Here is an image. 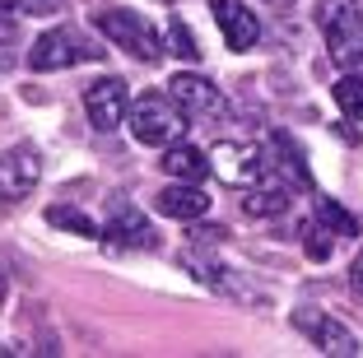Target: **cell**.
Returning a JSON list of instances; mask_svg holds the SVG:
<instances>
[{
  "instance_id": "obj_5",
  "label": "cell",
  "mask_w": 363,
  "mask_h": 358,
  "mask_svg": "<svg viewBox=\"0 0 363 358\" xmlns=\"http://www.w3.org/2000/svg\"><path fill=\"white\" fill-rule=\"evenodd\" d=\"M98 47L94 43H84L75 28H47L38 43H33V52H28V65L38 74H52V70H70V65H79V61H98Z\"/></svg>"
},
{
  "instance_id": "obj_6",
  "label": "cell",
  "mask_w": 363,
  "mask_h": 358,
  "mask_svg": "<svg viewBox=\"0 0 363 358\" xmlns=\"http://www.w3.org/2000/svg\"><path fill=\"white\" fill-rule=\"evenodd\" d=\"M294 321H298V330L321 349V354H335V358H359V354H363L359 335H354L345 321L317 312V307H298V312H294Z\"/></svg>"
},
{
  "instance_id": "obj_26",
  "label": "cell",
  "mask_w": 363,
  "mask_h": 358,
  "mask_svg": "<svg viewBox=\"0 0 363 358\" xmlns=\"http://www.w3.org/2000/svg\"><path fill=\"white\" fill-rule=\"evenodd\" d=\"M163 5H168V0H163Z\"/></svg>"
},
{
  "instance_id": "obj_4",
  "label": "cell",
  "mask_w": 363,
  "mask_h": 358,
  "mask_svg": "<svg viewBox=\"0 0 363 358\" xmlns=\"http://www.w3.org/2000/svg\"><path fill=\"white\" fill-rule=\"evenodd\" d=\"M210 172L224 186H257L270 172V149L247 145V140H219L210 149Z\"/></svg>"
},
{
  "instance_id": "obj_3",
  "label": "cell",
  "mask_w": 363,
  "mask_h": 358,
  "mask_svg": "<svg viewBox=\"0 0 363 358\" xmlns=\"http://www.w3.org/2000/svg\"><path fill=\"white\" fill-rule=\"evenodd\" d=\"M126 121H130L135 145H172V140H182V130H186V112L172 103V94L135 98L130 112H126Z\"/></svg>"
},
{
  "instance_id": "obj_18",
  "label": "cell",
  "mask_w": 363,
  "mask_h": 358,
  "mask_svg": "<svg viewBox=\"0 0 363 358\" xmlns=\"http://www.w3.org/2000/svg\"><path fill=\"white\" fill-rule=\"evenodd\" d=\"M47 223H52V228H70V233H79V237H98V223L89 219L84 210H75V205H52V210H47Z\"/></svg>"
},
{
  "instance_id": "obj_15",
  "label": "cell",
  "mask_w": 363,
  "mask_h": 358,
  "mask_svg": "<svg viewBox=\"0 0 363 358\" xmlns=\"http://www.w3.org/2000/svg\"><path fill=\"white\" fill-rule=\"evenodd\" d=\"M289 201H294V196H289V186H252L247 191V201H242V210L252 214V219H275V214H284L289 210Z\"/></svg>"
},
{
  "instance_id": "obj_19",
  "label": "cell",
  "mask_w": 363,
  "mask_h": 358,
  "mask_svg": "<svg viewBox=\"0 0 363 358\" xmlns=\"http://www.w3.org/2000/svg\"><path fill=\"white\" fill-rule=\"evenodd\" d=\"M303 252H308V261H331L335 233L326 223H303Z\"/></svg>"
},
{
  "instance_id": "obj_20",
  "label": "cell",
  "mask_w": 363,
  "mask_h": 358,
  "mask_svg": "<svg viewBox=\"0 0 363 358\" xmlns=\"http://www.w3.org/2000/svg\"><path fill=\"white\" fill-rule=\"evenodd\" d=\"M163 52H172L177 61H201V52H196V38H191V28H186L182 19L168 23V47H163Z\"/></svg>"
},
{
  "instance_id": "obj_13",
  "label": "cell",
  "mask_w": 363,
  "mask_h": 358,
  "mask_svg": "<svg viewBox=\"0 0 363 358\" xmlns=\"http://www.w3.org/2000/svg\"><path fill=\"white\" fill-rule=\"evenodd\" d=\"M159 168L168 172L172 181H201L205 172H210V154H201L196 145H163V158H159Z\"/></svg>"
},
{
  "instance_id": "obj_11",
  "label": "cell",
  "mask_w": 363,
  "mask_h": 358,
  "mask_svg": "<svg viewBox=\"0 0 363 358\" xmlns=\"http://www.w3.org/2000/svg\"><path fill=\"white\" fill-rule=\"evenodd\" d=\"M168 94H172V103H177L186 116H214V112H224L219 89H214L205 74H196V70H177L168 79Z\"/></svg>"
},
{
  "instance_id": "obj_10",
  "label": "cell",
  "mask_w": 363,
  "mask_h": 358,
  "mask_svg": "<svg viewBox=\"0 0 363 358\" xmlns=\"http://www.w3.org/2000/svg\"><path fill=\"white\" fill-rule=\"evenodd\" d=\"M210 14L224 33V47L228 52H247V47H257L261 38V19L257 10L247 5V0H210Z\"/></svg>"
},
{
  "instance_id": "obj_24",
  "label": "cell",
  "mask_w": 363,
  "mask_h": 358,
  "mask_svg": "<svg viewBox=\"0 0 363 358\" xmlns=\"http://www.w3.org/2000/svg\"><path fill=\"white\" fill-rule=\"evenodd\" d=\"M10 298V274H5V265H0V303Z\"/></svg>"
},
{
  "instance_id": "obj_14",
  "label": "cell",
  "mask_w": 363,
  "mask_h": 358,
  "mask_svg": "<svg viewBox=\"0 0 363 358\" xmlns=\"http://www.w3.org/2000/svg\"><path fill=\"white\" fill-rule=\"evenodd\" d=\"M270 154L279 158V168H284V177H294V186H303V191L312 186V172H308V163H303V149H298V140H289L284 130H275V135H270Z\"/></svg>"
},
{
  "instance_id": "obj_9",
  "label": "cell",
  "mask_w": 363,
  "mask_h": 358,
  "mask_svg": "<svg viewBox=\"0 0 363 358\" xmlns=\"http://www.w3.org/2000/svg\"><path fill=\"white\" fill-rule=\"evenodd\" d=\"M103 242L107 247H121V252H150L159 242V233L150 228V219L135 210V205L117 201L107 210V223H103Z\"/></svg>"
},
{
  "instance_id": "obj_2",
  "label": "cell",
  "mask_w": 363,
  "mask_h": 358,
  "mask_svg": "<svg viewBox=\"0 0 363 358\" xmlns=\"http://www.w3.org/2000/svg\"><path fill=\"white\" fill-rule=\"evenodd\" d=\"M94 23L117 52L135 56V61H145V65L163 61V43H159V33H154V23L145 19V14L126 10V5H112V10H103Z\"/></svg>"
},
{
  "instance_id": "obj_12",
  "label": "cell",
  "mask_w": 363,
  "mask_h": 358,
  "mask_svg": "<svg viewBox=\"0 0 363 358\" xmlns=\"http://www.w3.org/2000/svg\"><path fill=\"white\" fill-rule=\"evenodd\" d=\"M154 210L163 214V219H177V223H196L210 214V196H205L196 181H172V186H163L159 196H154Z\"/></svg>"
},
{
  "instance_id": "obj_1",
  "label": "cell",
  "mask_w": 363,
  "mask_h": 358,
  "mask_svg": "<svg viewBox=\"0 0 363 358\" xmlns=\"http://www.w3.org/2000/svg\"><path fill=\"white\" fill-rule=\"evenodd\" d=\"M326 52L340 70H363V0H317Z\"/></svg>"
},
{
  "instance_id": "obj_22",
  "label": "cell",
  "mask_w": 363,
  "mask_h": 358,
  "mask_svg": "<svg viewBox=\"0 0 363 358\" xmlns=\"http://www.w3.org/2000/svg\"><path fill=\"white\" fill-rule=\"evenodd\" d=\"M350 289H354V293L363 298V252L354 256V265H350Z\"/></svg>"
},
{
  "instance_id": "obj_7",
  "label": "cell",
  "mask_w": 363,
  "mask_h": 358,
  "mask_svg": "<svg viewBox=\"0 0 363 358\" xmlns=\"http://www.w3.org/2000/svg\"><path fill=\"white\" fill-rule=\"evenodd\" d=\"M43 177V154L33 145H10L0 154V205H19Z\"/></svg>"
},
{
  "instance_id": "obj_16",
  "label": "cell",
  "mask_w": 363,
  "mask_h": 358,
  "mask_svg": "<svg viewBox=\"0 0 363 358\" xmlns=\"http://www.w3.org/2000/svg\"><path fill=\"white\" fill-rule=\"evenodd\" d=\"M331 98L345 112V121H363V70H345V79H335Z\"/></svg>"
},
{
  "instance_id": "obj_8",
  "label": "cell",
  "mask_w": 363,
  "mask_h": 358,
  "mask_svg": "<svg viewBox=\"0 0 363 358\" xmlns=\"http://www.w3.org/2000/svg\"><path fill=\"white\" fill-rule=\"evenodd\" d=\"M84 112H89V126L94 130H117L130 112V89L126 79L107 74V79H94L84 89Z\"/></svg>"
},
{
  "instance_id": "obj_25",
  "label": "cell",
  "mask_w": 363,
  "mask_h": 358,
  "mask_svg": "<svg viewBox=\"0 0 363 358\" xmlns=\"http://www.w3.org/2000/svg\"><path fill=\"white\" fill-rule=\"evenodd\" d=\"M266 5H275V10H289V5H294V0H266Z\"/></svg>"
},
{
  "instance_id": "obj_23",
  "label": "cell",
  "mask_w": 363,
  "mask_h": 358,
  "mask_svg": "<svg viewBox=\"0 0 363 358\" xmlns=\"http://www.w3.org/2000/svg\"><path fill=\"white\" fill-rule=\"evenodd\" d=\"M19 19V0H0V28H10Z\"/></svg>"
},
{
  "instance_id": "obj_17",
  "label": "cell",
  "mask_w": 363,
  "mask_h": 358,
  "mask_svg": "<svg viewBox=\"0 0 363 358\" xmlns=\"http://www.w3.org/2000/svg\"><path fill=\"white\" fill-rule=\"evenodd\" d=\"M317 223H326L335 237H359V233H363V223L354 219L340 201H317Z\"/></svg>"
},
{
  "instance_id": "obj_21",
  "label": "cell",
  "mask_w": 363,
  "mask_h": 358,
  "mask_svg": "<svg viewBox=\"0 0 363 358\" xmlns=\"http://www.w3.org/2000/svg\"><path fill=\"white\" fill-rule=\"evenodd\" d=\"M228 237V228H196L191 233V242H201V247H214V242H224Z\"/></svg>"
}]
</instances>
